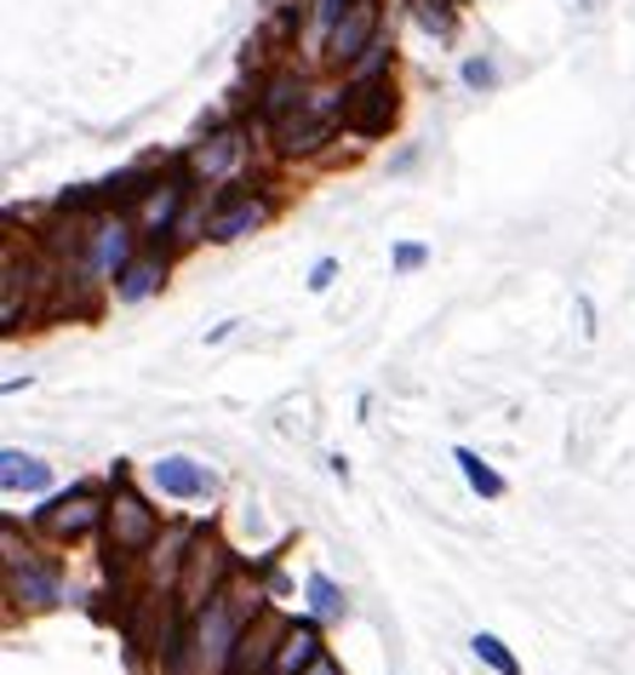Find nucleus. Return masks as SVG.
<instances>
[{
    "label": "nucleus",
    "mask_w": 635,
    "mask_h": 675,
    "mask_svg": "<svg viewBox=\"0 0 635 675\" xmlns=\"http://www.w3.org/2000/svg\"><path fill=\"white\" fill-rule=\"evenodd\" d=\"M155 532H160V521H155L149 503H138L132 492H121V498L110 503V538H115V550L138 555V550H149Z\"/></svg>",
    "instance_id": "obj_1"
},
{
    "label": "nucleus",
    "mask_w": 635,
    "mask_h": 675,
    "mask_svg": "<svg viewBox=\"0 0 635 675\" xmlns=\"http://www.w3.org/2000/svg\"><path fill=\"white\" fill-rule=\"evenodd\" d=\"M373 29H378V0H350V12L332 23V58H355L361 46H373Z\"/></svg>",
    "instance_id": "obj_2"
},
{
    "label": "nucleus",
    "mask_w": 635,
    "mask_h": 675,
    "mask_svg": "<svg viewBox=\"0 0 635 675\" xmlns=\"http://www.w3.org/2000/svg\"><path fill=\"white\" fill-rule=\"evenodd\" d=\"M149 476H155L160 492H173V498H207L212 492V476L195 458H155Z\"/></svg>",
    "instance_id": "obj_3"
},
{
    "label": "nucleus",
    "mask_w": 635,
    "mask_h": 675,
    "mask_svg": "<svg viewBox=\"0 0 635 675\" xmlns=\"http://www.w3.org/2000/svg\"><path fill=\"white\" fill-rule=\"evenodd\" d=\"M310 664H321V635H315V624H292L281 635L275 675H310Z\"/></svg>",
    "instance_id": "obj_4"
},
{
    "label": "nucleus",
    "mask_w": 635,
    "mask_h": 675,
    "mask_svg": "<svg viewBox=\"0 0 635 675\" xmlns=\"http://www.w3.org/2000/svg\"><path fill=\"white\" fill-rule=\"evenodd\" d=\"M0 487H7V492H46L52 487V469L41 458L7 453V458H0Z\"/></svg>",
    "instance_id": "obj_5"
},
{
    "label": "nucleus",
    "mask_w": 635,
    "mask_h": 675,
    "mask_svg": "<svg viewBox=\"0 0 635 675\" xmlns=\"http://www.w3.org/2000/svg\"><path fill=\"white\" fill-rule=\"evenodd\" d=\"M92 521H97V503H92L86 492H75V498H63L58 510L46 516V532H52V538H75V532H86Z\"/></svg>",
    "instance_id": "obj_6"
},
{
    "label": "nucleus",
    "mask_w": 635,
    "mask_h": 675,
    "mask_svg": "<svg viewBox=\"0 0 635 675\" xmlns=\"http://www.w3.org/2000/svg\"><path fill=\"white\" fill-rule=\"evenodd\" d=\"M452 458H458V469H464V481H470V487H476L481 498H504V476H498L492 464H481V458H476L470 447H458Z\"/></svg>",
    "instance_id": "obj_7"
},
{
    "label": "nucleus",
    "mask_w": 635,
    "mask_h": 675,
    "mask_svg": "<svg viewBox=\"0 0 635 675\" xmlns=\"http://www.w3.org/2000/svg\"><path fill=\"white\" fill-rule=\"evenodd\" d=\"M470 653H476L487 669H498V675H521L516 653H510V647H504V641H498V635H487V630H481V635H470Z\"/></svg>",
    "instance_id": "obj_8"
},
{
    "label": "nucleus",
    "mask_w": 635,
    "mask_h": 675,
    "mask_svg": "<svg viewBox=\"0 0 635 675\" xmlns=\"http://www.w3.org/2000/svg\"><path fill=\"white\" fill-rule=\"evenodd\" d=\"M258 218H263L258 200H241V207H229L223 218H212V241H236V235H241V229H252Z\"/></svg>",
    "instance_id": "obj_9"
},
{
    "label": "nucleus",
    "mask_w": 635,
    "mask_h": 675,
    "mask_svg": "<svg viewBox=\"0 0 635 675\" xmlns=\"http://www.w3.org/2000/svg\"><path fill=\"white\" fill-rule=\"evenodd\" d=\"M121 263H126V229L110 224L104 235H97V276H115Z\"/></svg>",
    "instance_id": "obj_10"
},
{
    "label": "nucleus",
    "mask_w": 635,
    "mask_h": 675,
    "mask_svg": "<svg viewBox=\"0 0 635 675\" xmlns=\"http://www.w3.org/2000/svg\"><path fill=\"white\" fill-rule=\"evenodd\" d=\"M310 606H315V619H339L344 613V595H339V584H332L326 572H310Z\"/></svg>",
    "instance_id": "obj_11"
},
{
    "label": "nucleus",
    "mask_w": 635,
    "mask_h": 675,
    "mask_svg": "<svg viewBox=\"0 0 635 675\" xmlns=\"http://www.w3.org/2000/svg\"><path fill=\"white\" fill-rule=\"evenodd\" d=\"M229 647V619H223V606H212L207 624H200V658H223Z\"/></svg>",
    "instance_id": "obj_12"
},
{
    "label": "nucleus",
    "mask_w": 635,
    "mask_h": 675,
    "mask_svg": "<svg viewBox=\"0 0 635 675\" xmlns=\"http://www.w3.org/2000/svg\"><path fill=\"white\" fill-rule=\"evenodd\" d=\"M149 287H155V263H132L126 281H121V298L138 303V298H149Z\"/></svg>",
    "instance_id": "obj_13"
},
{
    "label": "nucleus",
    "mask_w": 635,
    "mask_h": 675,
    "mask_svg": "<svg viewBox=\"0 0 635 675\" xmlns=\"http://www.w3.org/2000/svg\"><path fill=\"white\" fill-rule=\"evenodd\" d=\"M173 212H178V189H160V195H149L144 224H149V229H166V224H173Z\"/></svg>",
    "instance_id": "obj_14"
},
{
    "label": "nucleus",
    "mask_w": 635,
    "mask_h": 675,
    "mask_svg": "<svg viewBox=\"0 0 635 675\" xmlns=\"http://www.w3.org/2000/svg\"><path fill=\"white\" fill-rule=\"evenodd\" d=\"M229 155H236V138H218L212 149H200V155H195V166H200V173H223Z\"/></svg>",
    "instance_id": "obj_15"
},
{
    "label": "nucleus",
    "mask_w": 635,
    "mask_h": 675,
    "mask_svg": "<svg viewBox=\"0 0 635 675\" xmlns=\"http://www.w3.org/2000/svg\"><path fill=\"white\" fill-rule=\"evenodd\" d=\"M418 18H424V29H436V35H447V29H452V18H447L441 0H418Z\"/></svg>",
    "instance_id": "obj_16"
},
{
    "label": "nucleus",
    "mask_w": 635,
    "mask_h": 675,
    "mask_svg": "<svg viewBox=\"0 0 635 675\" xmlns=\"http://www.w3.org/2000/svg\"><path fill=\"white\" fill-rule=\"evenodd\" d=\"M464 81H470V86H492V63L487 58H470V63H464Z\"/></svg>",
    "instance_id": "obj_17"
},
{
    "label": "nucleus",
    "mask_w": 635,
    "mask_h": 675,
    "mask_svg": "<svg viewBox=\"0 0 635 675\" xmlns=\"http://www.w3.org/2000/svg\"><path fill=\"white\" fill-rule=\"evenodd\" d=\"M332 276H339V263H332V258H321V263L310 269V292H326V287H332Z\"/></svg>",
    "instance_id": "obj_18"
},
{
    "label": "nucleus",
    "mask_w": 635,
    "mask_h": 675,
    "mask_svg": "<svg viewBox=\"0 0 635 675\" xmlns=\"http://www.w3.org/2000/svg\"><path fill=\"white\" fill-rule=\"evenodd\" d=\"M350 12V0H321V23H339Z\"/></svg>",
    "instance_id": "obj_19"
},
{
    "label": "nucleus",
    "mask_w": 635,
    "mask_h": 675,
    "mask_svg": "<svg viewBox=\"0 0 635 675\" xmlns=\"http://www.w3.org/2000/svg\"><path fill=\"white\" fill-rule=\"evenodd\" d=\"M418 263H424V247H400L395 252V269H418Z\"/></svg>",
    "instance_id": "obj_20"
},
{
    "label": "nucleus",
    "mask_w": 635,
    "mask_h": 675,
    "mask_svg": "<svg viewBox=\"0 0 635 675\" xmlns=\"http://www.w3.org/2000/svg\"><path fill=\"white\" fill-rule=\"evenodd\" d=\"M310 675H339V664H326V658H321V664H310Z\"/></svg>",
    "instance_id": "obj_21"
}]
</instances>
